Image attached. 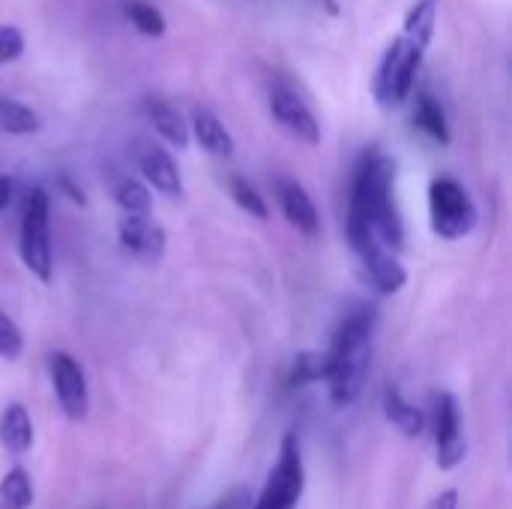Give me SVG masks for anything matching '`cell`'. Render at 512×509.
I'll return each mask as SVG.
<instances>
[{"label": "cell", "instance_id": "obj_1", "mask_svg": "<svg viewBox=\"0 0 512 509\" xmlns=\"http://www.w3.org/2000/svg\"><path fill=\"white\" fill-rule=\"evenodd\" d=\"M396 162L390 156H369L354 177L348 204V240L354 252L381 243L393 252L405 243V225L396 207Z\"/></svg>", "mask_w": 512, "mask_h": 509}, {"label": "cell", "instance_id": "obj_2", "mask_svg": "<svg viewBox=\"0 0 512 509\" xmlns=\"http://www.w3.org/2000/svg\"><path fill=\"white\" fill-rule=\"evenodd\" d=\"M372 336H375V309L363 306L342 321L333 348L327 351L330 357L327 387L336 408L354 405L357 396L363 393L372 366Z\"/></svg>", "mask_w": 512, "mask_h": 509}, {"label": "cell", "instance_id": "obj_3", "mask_svg": "<svg viewBox=\"0 0 512 509\" xmlns=\"http://www.w3.org/2000/svg\"><path fill=\"white\" fill-rule=\"evenodd\" d=\"M24 267L39 279L51 282L54 255H51V201L42 186L27 192L24 216H21V243H18Z\"/></svg>", "mask_w": 512, "mask_h": 509}, {"label": "cell", "instance_id": "obj_4", "mask_svg": "<svg viewBox=\"0 0 512 509\" xmlns=\"http://www.w3.org/2000/svg\"><path fill=\"white\" fill-rule=\"evenodd\" d=\"M423 54H426V48L408 42L405 36L390 42V48L384 51V57L378 63L375 81H372V93L381 108H396L411 96L417 72L423 66Z\"/></svg>", "mask_w": 512, "mask_h": 509}, {"label": "cell", "instance_id": "obj_5", "mask_svg": "<svg viewBox=\"0 0 512 509\" xmlns=\"http://www.w3.org/2000/svg\"><path fill=\"white\" fill-rule=\"evenodd\" d=\"M432 231L444 240H462L477 228V207L468 189L453 177H438L429 186Z\"/></svg>", "mask_w": 512, "mask_h": 509}, {"label": "cell", "instance_id": "obj_6", "mask_svg": "<svg viewBox=\"0 0 512 509\" xmlns=\"http://www.w3.org/2000/svg\"><path fill=\"white\" fill-rule=\"evenodd\" d=\"M306 486V471H303V450L294 432L282 438L279 459L258 495V501L249 509H297L300 495Z\"/></svg>", "mask_w": 512, "mask_h": 509}, {"label": "cell", "instance_id": "obj_7", "mask_svg": "<svg viewBox=\"0 0 512 509\" xmlns=\"http://www.w3.org/2000/svg\"><path fill=\"white\" fill-rule=\"evenodd\" d=\"M48 375H51V387H54V396L60 402V411L72 423L87 420L90 390H87V378H84L81 363L75 357H69L66 351H54L48 357Z\"/></svg>", "mask_w": 512, "mask_h": 509}, {"label": "cell", "instance_id": "obj_8", "mask_svg": "<svg viewBox=\"0 0 512 509\" xmlns=\"http://www.w3.org/2000/svg\"><path fill=\"white\" fill-rule=\"evenodd\" d=\"M432 426H435V444H438V468L453 471L465 462L468 444L462 435V414L453 393H435L432 396Z\"/></svg>", "mask_w": 512, "mask_h": 509}, {"label": "cell", "instance_id": "obj_9", "mask_svg": "<svg viewBox=\"0 0 512 509\" xmlns=\"http://www.w3.org/2000/svg\"><path fill=\"white\" fill-rule=\"evenodd\" d=\"M270 111H273L276 123H279L288 135H294L297 141H303V144H309V147L321 144V123H318V117L312 114V108H309L294 90H288V87H273V93H270Z\"/></svg>", "mask_w": 512, "mask_h": 509}, {"label": "cell", "instance_id": "obj_10", "mask_svg": "<svg viewBox=\"0 0 512 509\" xmlns=\"http://www.w3.org/2000/svg\"><path fill=\"white\" fill-rule=\"evenodd\" d=\"M117 234L120 246L147 264H156L165 252V231L150 219V213H123Z\"/></svg>", "mask_w": 512, "mask_h": 509}, {"label": "cell", "instance_id": "obj_11", "mask_svg": "<svg viewBox=\"0 0 512 509\" xmlns=\"http://www.w3.org/2000/svg\"><path fill=\"white\" fill-rule=\"evenodd\" d=\"M138 165H141V174L144 180L159 192V195H168V198H180L183 195V177H180V168L174 162V156L159 147V144H141L138 147Z\"/></svg>", "mask_w": 512, "mask_h": 509}, {"label": "cell", "instance_id": "obj_12", "mask_svg": "<svg viewBox=\"0 0 512 509\" xmlns=\"http://www.w3.org/2000/svg\"><path fill=\"white\" fill-rule=\"evenodd\" d=\"M276 195H279V207L285 213V219L306 237H318L321 234V216L318 207L312 201V195L291 177H279L276 180Z\"/></svg>", "mask_w": 512, "mask_h": 509}, {"label": "cell", "instance_id": "obj_13", "mask_svg": "<svg viewBox=\"0 0 512 509\" xmlns=\"http://www.w3.org/2000/svg\"><path fill=\"white\" fill-rule=\"evenodd\" d=\"M357 258H360V264H363V270H366L369 285H372L378 294H396V291L405 288L408 273H405V267H402V261L396 258L393 249L375 243V246L363 249Z\"/></svg>", "mask_w": 512, "mask_h": 509}, {"label": "cell", "instance_id": "obj_14", "mask_svg": "<svg viewBox=\"0 0 512 509\" xmlns=\"http://www.w3.org/2000/svg\"><path fill=\"white\" fill-rule=\"evenodd\" d=\"M189 126H192L195 141H198L210 156H219V159L234 156V138H231V132L225 129V123H222L216 114H210V111H195Z\"/></svg>", "mask_w": 512, "mask_h": 509}, {"label": "cell", "instance_id": "obj_15", "mask_svg": "<svg viewBox=\"0 0 512 509\" xmlns=\"http://www.w3.org/2000/svg\"><path fill=\"white\" fill-rule=\"evenodd\" d=\"M147 117H150L153 129L168 144H174L177 150L189 147V123L183 120V114L171 102H165V99H147Z\"/></svg>", "mask_w": 512, "mask_h": 509}, {"label": "cell", "instance_id": "obj_16", "mask_svg": "<svg viewBox=\"0 0 512 509\" xmlns=\"http://www.w3.org/2000/svg\"><path fill=\"white\" fill-rule=\"evenodd\" d=\"M384 414L405 438H420L426 432V414L417 405H411L396 387L384 390Z\"/></svg>", "mask_w": 512, "mask_h": 509}, {"label": "cell", "instance_id": "obj_17", "mask_svg": "<svg viewBox=\"0 0 512 509\" xmlns=\"http://www.w3.org/2000/svg\"><path fill=\"white\" fill-rule=\"evenodd\" d=\"M0 444L9 453H27L33 447V423L24 405H6L0 414Z\"/></svg>", "mask_w": 512, "mask_h": 509}, {"label": "cell", "instance_id": "obj_18", "mask_svg": "<svg viewBox=\"0 0 512 509\" xmlns=\"http://www.w3.org/2000/svg\"><path fill=\"white\" fill-rule=\"evenodd\" d=\"M435 27H438V0H417L414 9L408 12L405 18V39L420 45V48H429L432 36H435Z\"/></svg>", "mask_w": 512, "mask_h": 509}, {"label": "cell", "instance_id": "obj_19", "mask_svg": "<svg viewBox=\"0 0 512 509\" xmlns=\"http://www.w3.org/2000/svg\"><path fill=\"white\" fill-rule=\"evenodd\" d=\"M414 120H417V126L432 138V141H438L441 147H447L450 144V126H447V114H444V108H441V102L432 96V93H420L417 96V111H414Z\"/></svg>", "mask_w": 512, "mask_h": 509}, {"label": "cell", "instance_id": "obj_20", "mask_svg": "<svg viewBox=\"0 0 512 509\" xmlns=\"http://www.w3.org/2000/svg\"><path fill=\"white\" fill-rule=\"evenodd\" d=\"M0 129L9 135H33L42 129V120L33 108L15 99H0Z\"/></svg>", "mask_w": 512, "mask_h": 509}, {"label": "cell", "instance_id": "obj_21", "mask_svg": "<svg viewBox=\"0 0 512 509\" xmlns=\"http://www.w3.org/2000/svg\"><path fill=\"white\" fill-rule=\"evenodd\" d=\"M33 504V483L24 468H12L0 480V509H30Z\"/></svg>", "mask_w": 512, "mask_h": 509}, {"label": "cell", "instance_id": "obj_22", "mask_svg": "<svg viewBox=\"0 0 512 509\" xmlns=\"http://www.w3.org/2000/svg\"><path fill=\"white\" fill-rule=\"evenodd\" d=\"M327 372H330V357L327 354L303 351V354H297V360L291 366V387H306V384L327 381Z\"/></svg>", "mask_w": 512, "mask_h": 509}, {"label": "cell", "instance_id": "obj_23", "mask_svg": "<svg viewBox=\"0 0 512 509\" xmlns=\"http://www.w3.org/2000/svg\"><path fill=\"white\" fill-rule=\"evenodd\" d=\"M126 15L132 21V27L141 33V36H150V39H159L165 36L168 24H165V15L153 6V3H144V0H129L126 3Z\"/></svg>", "mask_w": 512, "mask_h": 509}, {"label": "cell", "instance_id": "obj_24", "mask_svg": "<svg viewBox=\"0 0 512 509\" xmlns=\"http://www.w3.org/2000/svg\"><path fill=\"white\" fill-rule=\"evenodd\" d=\"M114 201L123 213H150V189L135 177H120L114 183Z\"/></svg>", "mask_w": 512, "mask_h": 509}, {"label": "cell", "instance_id": "obj_25", "mask_svg": "<svg viewBox=\"0 0 512 509\" xmlns=\"http://www.w3.org/2000/svg\"><path fill=\"white\" fill-rule=\"evenodd\" d=\"M228 189H231V198L237 201V207H240V210H246L249 216H255V219H267V216H270V207H267L264 195H258V189H255L249 180H243V177H231Z\"/></svg>", "mask_w": 512, "mask_h": 509}, {"label": "cell", "instance_id": "obj_26", "mask_svg": "<svg viewBox=\"0 0 512 509\" xmlns=\"http://www.w3.org/2000/svg\"><path fill=\"white\" fill-rule=\"evenodd\" d=\"M24 351V336L15 327V321H9L6 315H0V357L3 360H18Z\"/></svg>", "mask_w": 512, "mask_h": 509}, {"label": "cell", "instance_id": "obj_27", "mask_svg": "<svg viewBox=\"0 0 512 509\" xmlns=\"http://www.w3.org/2000/svg\"><path fill=\"white\" fill-rule=\"evenodd\" d=\"M24 54V33L12 24H0V66Z\"/></svg>", "mask_w": 512, "mask_h": 509}, {"label": "cell", "instance_id": "obj_28", "mask_svg": "<svg viewBox=\"0 0 512 509\" xmlns=\"http://www.w3.org/2000/svg\"><path fill=\"white\" fill-rule=\"evenodd\" d=\"M249 507H252L249 489H243V486H240V489H231V492H228V495H225V498H222V501H219L213 509H249Z\"/></svg>", "mask_w": 512, "mask_h": 509}, {"label": "cell", "instance_id": "obj_29", "mask_svg": "<svg viewBox=\"0 0 512 509\" xmlns=\"http://www.w3.org/2000/svg\"><path fill=\"white\" fill-rule=\"evenodd\" d=\"M60 189L66 192V198H69V201H75V204H81V207L87 204L84 192H81V189H78V186H75V183H72L69 177H60Z\"/></svg>", "mask_w": 512, "mask_h": 509}, {"label": "cell", "instance_id": "obj_30", "mask_svg": "<svg viewBox=\"0 0 512 509\" xmlns=\"http://www.w3.org/2000/svg\"><path fill=\"white\" fill-rule=\"evenodd\" d=\"M432 509H459V492H444V495H438V501L432 504Z\"/></svg>", "mask_w": 512, "mask_h": 509}, {"label": "cell", "instance_id": "obj_31", "mask_svg": "<svg viewBox=\"0 0 512 509\" xmlns=\"http://www.w3.org/2000/svg\"><path fill=\"white\" fill-rule=\"evenodd\" d=\"M12 201V180L0 174V210Z\"/></svg>", "mask_w": 512, "mask_h": 509}]
</instances>
